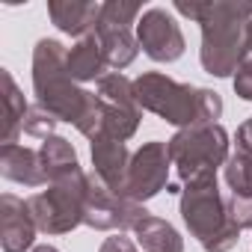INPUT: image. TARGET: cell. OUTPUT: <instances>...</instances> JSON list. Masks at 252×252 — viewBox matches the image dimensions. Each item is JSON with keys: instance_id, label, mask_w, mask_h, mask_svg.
Segmentation results:
<instances>
[{"instance_id": "6da1fadb", "label": "cell", "mask_w": 252, "mask_h": 252, "mask_svg": "<svg viewBox=\"0 0 252 252\" xmlns=\"http://www.w3.org/2000/svg\"><path fill=\"white\" fill-rule=\"evenodd\" d=\"M68 51H63L60 42L42 39L33 54V89L39 98V107H45L57 122H74L77 131L86 137H101V98L77 89L74 77L65 65Z\"/></svg>"}, {"instance_id": "7a4b0ae2", "label": "cell", "mask_w": 252, "mask_h": 252, "mask_svg": "<svg viewBox=\"0 0 252 252\" xmlns=\"http://www.w3.org/2000/svg\"><path fill=\"white\" fill-rule=\"evenodd\" d=\"M175 9L202 24V68L228 77L246 57V24L252 3L246 0H175Z\"/></svg>"}, {"instance_id": "3957f363", "label": "cell", "mask_w": 252, "mask_h": 252, "mask_svg": "<svg viewBox=\"0 0 252 252\" xmlns=\"http://www.w3.org/2000/svg\"><path fill=\"white\" fill-rule=\"evenodd\" d=\"M134 98L140 107L158 113L160 119L193 128V125H214L222 113V101L211 89H196L190 83H175L166 74H143L134 80Z\"/></svg>"}, {"instance_id": "277c9868", "label": "cell", "mask_w": 252, "mask_h": 252, "mask_svg": "<svg viewBox=\"0 0 252 252\" xmlns=\"http://www.w3.org/2000/svg\"><path fill=\"white\" fill-rule=\"evenodd\" d=\"M181 217L208 252H225L237 243L240 225L231 220L228 205L217 190V175L187 184L181 196Z\"/></svg>"}, {"instance_id": "5b68a950", "label": "cell", "mask_w": 252, "mask_h": 252, "mask_svg": "<svg viewBox=\"0 0 252 252\" xmlns=\"http://www.w3.org/2000/svg\"><path fill=\"white\" fill-rule=\"evenodd\" d=\"M225 152H228V137H225V131L220 125H193V128H181L169 140L172 163L178 166V175L187 184L214 175L217 166L225 160Z\"/></svg>"}, {"instance_id": "8992f818", "label": "cell", "mask_w": 252, "mask_h": 252, "mask_svg": "<svg viewBox=\"0 0 252 252\" xmlns=\"http://www.w3.org/2000/svg\"><path fill=\"white\" fill-rule=\"evenodd\" d=\"M86 187H89V178L83 172H77V175L51 181V190L27 199V208H30L36 228H42L48 234H63V231H71L74 225H80Z\"/></svg>"}, {"instance_id": "52a82bcc", "label": "cell", "mask_w": 252, "mask_h": 252, "mask_svg": "<svg viewBox=\"0 0 252 252\" xmlns=\"http://www.w3.org/2000/svg\"><path fill=\"white\" fill-rule=\"evenodd\" d=\"M140 21V3H122V0H110L101 6L98 24H95V39L104 51L107 65L125 68L137 60L140 42L134 39L131 24Z\"/></svg>"}, {"instance_id": "ba28073f", "label": "cell", "mask_w": 252, "mask_h": 252, "mask_svg": "<svg viewBox=\"0 0 252 252\" xmlns=\"http://www.w3.org/2000/svg\"><path fill=\"white\" fill-rule=\"evenodd\" d=\"M143 217H149L140 202H131L125 196H116L104 184H95L89 178L86 202H83V222L92 228H134Z\"/></svg>"}, {"instance_id": "9c48e42d", "label": "cell", "mask_w": 252, "mask_h": 252, "mask_svg": "<svg viewBox=\"0 0 252 252\" xmlns=\"http://www.w3.org/2000/svg\"><path fill=\"white\" fill-rule=\"evenodd\" d=\"M172 155L166 143H149L143 146L128 166V181H125V199L131 202H143L152 199L155 193H160L166 187V172H169Z\"/></svg>"}, {"instance_id": "30bf717a", "label": "cell", "mask_w": 252, "mask_h": 252, "mask_svg": "<svg viewBox=\"0 0 252 252\" xmlns=\"http://www.w3.org/2000/svg\"><path fill=\"white\" fill-rule=\"evenodd\" d=\"M137 42L155 63H175L184 54V36L175 18L163 9H146L137 21Z\"/></svg>"}, {"instance_id": "8fae6325", "label": "cell", "mask_w": 252, "mask_h": 252, "mask_svg": "<svg viewBox=\"0 0 252 252\" xmlns=\"http://www.w3.org/2000/svg\"><path fill=\"white\" fill-rule=\"evenodd\" d=\"M36 222L30 217L27 202L18 196L6 193L0 199V240H3V252H24L33 246Z\"/></svg>"}, {"instance_id": "7c38bea8", "label": "cell", "mask_w": 252, "mask_h": 252, "mask_svg": "<svg viewBox=\"0 0 252 252\" xmlns=\"http://www.w3.org/2000/svg\"><path fill=\"white\" fill-rule=\"evenodd\" d=\"M92 160H95V172H98L101 184L107 190H113L116 196H125V181H128V166H131L125 143H119L113 137H95Z\"/></svg>"}, {"instance_id": "4fadbf2b", "label": "cell", "mask_w": 252, "mask_h": 252, "mask_svg": "<svg viewBox=\"0 0 252 252\" xmlns=\"http://www.w3.org/2000/svg\"><path fill=\"white\" fill-rule=\"evenodd\" d=\"M48 15H51V21L63 33L86 39V36H92L89 30L98 24L101 6L98 3H86V0H51V3H48Z\"/></svg>"}, {"instance_id": "5bb4252c", "label": "cell", "mask_w": 252, "mask_h": 252, "mask_svg": "<svg viewBox=\"0 0 252 252\" xmlns=\"http://www.w3.org/2000/svg\"><path fill=\"white\" fill-rule=\"evenodd\" d=\"M0 172L9 181L27 184V187H39L48 181L42 155L33 149H24V146H3V152H0Z\"/></svg>"}, {"instance_id": "9a60e30c", "label": "cell", "mask_w": 252, "mask_h": 252, "mask_svg": "<svg viewBox=\"0 0 252 252\" xmlns=\"http://www.w3.org/2000/svg\"><path fill=\"white\" fill-rule=\"evenodd\" d=\"M65 65H68V74H71L74 80H95V77H101L107 60H104V51H101L95 33L86 36V39H80V42L68 51Z\"/></svg>"}, {"instance_id": "2e32d148", "label": "cell", "mask_w": 252, "mask_h": 252, "mask_svg": "<svg viewBox=\"0 0 252 252\" xmlns=\"http://www.w3.org/2000/svg\"><path fill=\"white\" fill-rule=\"evenodd\" d=\"M0 77H3V128H0V140H3V146H15V137L24 131L27 104L9 71H3Z\"/></svg>"}, {"instance_id": "e0dca14e", "label": "cell", "mask_w": 252, "mask_h": 252, "mask_svg": "<svg viewBox=\"0 0 252 252\" xmlns=\"http://www.w3.org/2000/svg\"><path fill=\"white\" fill-rule=\"evenodd\" d=\"M134 231H137V240L146 252H184L178 231L158 217H143L134 225Z\"/></svg>"}, {"instance_id": "ac0fdd59", "label": "cell", "mask_w": 252, "mask_h": 252, "mask_svg": "<svg viewBox=\"0 0 252 252\" xmlns=\"http://www.w3.org/2000/svg\"><path fill=\"white\" fill-rule=\"evenodd\" d=\"M39 155H42V166H45L48 181H60V178H68V175H77L80 172L77 155H74V149L63 137H48L42 143Z\"/></svg>"}, {"instance_id": "d6986e66", "label": "cell", "mask_w": 252, "mask_h": 252, "mask_svg": "<svg viewBox=\"0 0 252 252\" xmlns=\"http://www.w3.org/2000/svg\"><path fill=\"white\" fill-rule=\"evenodd\" d=\"M225 181L231 187V199L252 202V155L237 152L225 166Z\"/></svg>"}, {"instance_id": "ffe728a7", "label": "cell", "mask_w": 252, "mask_h": 252, "mask_svg": "<svg viewBox=\"0 0 252 252\" xmlns=\"http://www.w3.org/2000/svg\"><path fill=\"white\" fill-rule=\"evenodd\" d=\"M54 125H57V119L45 110V107H33V110H27V119H24V134H30V137H54L51 131H54Z\"/></svg>"}, {"instance_id": "44dd1931", "label": "cell", "mask_w": 252, "mask_h": 252, "mask_svg": "<svg viewBox=\"0 0 252 252\" xmlns=\"http://www.w3.org/2000/svg\"><path fill=\"white\" fill-rule=\"evenodd\" d=\"M234 92L246 101H252V54L243 57V63L237 65V74H234Z\"/></svg>"}, {"instance_id": "7402d4cb", "label": "cell", "mask_w": 252, "mask_h": 252, "mask_svg": "<svg viewBox=\"0 0 252 252\" xmlns=\"http://www.w3.org/2000/svg\"><path fill=\"white\" fill-rule=\"evenodd\" d=\"M101 252H137V249H134V243H131L128 237L116 234V237H107V240H104Z\"/></svg>"}, {"instance_id": "603a6c76", "label": "cell", "mask_w": 252, "mask_h": 252, "mask_svg": "<svg viewBox=\"0 0 252 252\" xmlns=\"http://www.w3.org/2000/svg\"><path fill=\"white\" fill-rule=\"evenodd\" d=\"M237 152H246V155H252V119L243 125L240 131H237Z\"/></svg>"}, {"instance_id": "cb8c5ba5", "label": "cell", "mask_w": 252, "mask_h": 252, "mask_svg": "<svg viewBox=\"0 0 252 252\" xmlns=\"http://www.w3.org/2000/svg\"><path fill=\"white\" fill-rule=\"evenodd\" d=\"M246 54H252V18L246 24Z\"/></svg>"}, {"instance_id": "d4e9b609", "label": "cell", "mask_w": 252, "mask_h": 252, "mask_svg": "<svg viewBox=\"0 0 252 252\" xmlns=\"http://www.w3.org/2000/svg\"><path fill=\"white\" fill-rule=\"evenodd\" d=\"M33 252H60V249H54V246H36Z\"/></svg>"}]
</instances>
